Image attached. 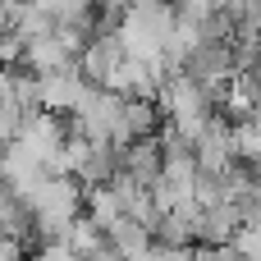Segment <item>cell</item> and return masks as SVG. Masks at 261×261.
Returning a JSON list of instances; mask_svg holds the SVG:
<instances>
[{
  "label": "cell",
  "instance_id": "cell-1",
  "mask_svg": "<svg viewBox=\"0 0 261 261\" xmlns=\"http://www.w3.org/2000/svg\"><path fill=\"white\" fill-rule=\"evenodd\" d=\"M23 211H28V225L41 239H64V229L83 216V184H73L69 174H46L28 193Z\"/></svg>",
  "mask_w": 261,
  "mask_h": 261
},
{
  "label": "cell",
  "instance_id": "cell-2",
  "mask_svg": "<svg viewBox=\"0 0 261 261\" xmlns=\"http://www.w3.org/2000/svg\"><path fill=\"white\" fill-rule=\"evenodd\" d=\"M64 138H69V128L60 124V115H46V110H32L23 124H18V133L9 138L28 161H37L46 174H60V156H64Z\"/></svg>",
  "mask_w": 261,
  "mask_h": 261
},
{
  "label": "cell",
  "instance_id": "cell-3",
  "mask_svg": "<svg viewBox=\"0 0 261 261\" xmlns=\"http://www.w3.org/2000/svg\"><path fill=\"white\" fill-rule=\"evenodd\" d=\"M87 96H92V83H87L78 69L32 78V101H37V110H46V115H73Z\"/></svg>",
  "mask_w": 261,
  "mask_h": 261
},
{
  "label": "cell",
  "instance_id": "cell-4",
  "mask_svg": "<svg viewBox=\"0 0 261 261\" xmlns=\"http://www.w3.org/2000/svg\"><path fill=\"white\" fill-rule=\"evenodd\" d=\"M193 161H197L202 174H229L239 165V156H234V128H229L225 115H216L202 128V138L193 142Z\"/></svg>",
  "mask_w": 261,
  "mask_h": 261
},
{
  "label": "cell",
  "instance_id": "cell-5",
  "mask_svg": "<svg viewBox=\"0 0 261 261\" xmlns=\"http://www.w3.org/2000/svg\"><path fill=\"white\" fill-rule=\"evenodd\" d=\"M151 229L147 225H138V220H115L110 229H106V248H110V261H138L142 252H151Z\"/></svg>",
  "mask_w": 261,
  "mask_h": 261
},
{
  "label": "cell",
  "instance_id": "cell-6",
  "mask_svg": "<svg viewBox=\"0 0 261 261\" xmlns=\"http://www.w3.org/2000/svg\"><path fill=\"white\" fill-rule=\"evenodd\" d=\"M23 64L32 69V78H46V73H64V69H78L73 64V55L64 50V41L50 32V37H41V41H28L23 46Z\"/></svg>",
  "mask_w": 261,
  "mask_h": 261
},
{
  "label": "cell",
  "instance_id": "cell-7",
  "mask_svg": "<svg viewBox=\"0 0 261 261\" xmlns=\"http://www.w3.org/2000/svg\"><path fill=\"white\" fill-rule=\"evenodd\" d=\"M229 128H234V156H239V165L261 170V110L243 115V119H234Z\"/></svg>",
  "mask_w": 261,
  "mask_h": 261
},
{
  "label": "cell",
  "instance_id": "cell-8",
  "mask_svg": "<svg viewBox=\"0 0 261 261\" xmlns=\"http://www.w3.org/2000/svg\"><path fill=\"white\" fill-rule=\"evenodd\" d=\"M229 248L239 252V261H261V216H257V211H248V216L239 220Z\"/></svg>",
  "mask_w": 261,
  "mask_h": 261
},
{
  "label": "cell",
  "instance_id": "cell-9",
  "mask_svg": "<svg viewBox=\"0 0 261 261\" xmlns=\"http://www.w3.org/2000/svg\"><path fill=\"white\" fill-rule=\"evenodd\" d=\"M41 14H50L55 23H92V5L96 0H32Z\"/></svg>",
  "mask_w": 261,
  "mask_h": 261
},
{
  "label": "cell",
  "instance_id": "cell-10",
  "mask_svg": "<svg viewBox=\"0 0 261 261\" xmlns=\"http://www.w3.org/2000/svg\"><path fill=\"white\" fill-rule=\"evenodd\" d=\"M252 179H248V211H257L261 216V170H248Z\"/></svg>",
  "mask_w": 261,
  "mask_h": 261
},
{
  "label": "cell",
  "instance_id": "cell-11",
  "mask_svg": "<svg viewBox=\"0 0 261 261\" xmlns=\"http://www.w3.org/2000/svg\"><path fill=\"white\" fill-rule=\"evenodd\" d=\"M128 5H133V0H101V9H106V14H110V18H119V14H124V9H128Z\"/></svg>",
  "mask_w": 261,
  "mask_h": 261
},
{
  "label": "cell",
  "instance_id": "cell-12",
  "mask_svg": "<svg viewBox=\"0 0 261 261\" xmlns=\"http://www.w3.org/2000/svg\"><path fill=\"white\" fill-rule=\"evenodd\" d=\"M0 261H18V243H9V239H0Z\"/></svg>",
  "mask_w": 261,
  "mask_h": 261
},
{
  "label": "cell",
  "instance_id": "cell-13",
  "mask_svg": "<svg viewBox=\"0 0 261 261\" xmlns=\"http://www.w3.org/2000/svg\"><path fill=\"white\" fill-rule=\"evenodd\" d=\"M252 83H257V92H261V69H252Z\"/></svg>",
  "mask_w": 261,
  "mask_h": 261
},
{
  "label": "cell",
  "instance_id": "cell-14",
  "mask_svg": "<svg viewBox=\"0 0 261 261\" xmlns=\"http://www.w3.org/2000/svg\"><path fill=\"white\" fill-rule=\"evenodd\" d=\"M165 5H170V0H165Z\"/></svg>",
  "mask_w": 261,
  "mask_h": 261
}]
</instances>
